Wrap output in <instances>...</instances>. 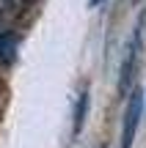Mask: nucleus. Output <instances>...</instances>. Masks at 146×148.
<instances>
[{
	"instance_id": "f257e3e1",
	"label": "nucleus",
	"mask_w": 146,
	"mask_h": 148,
	"mask_svg": "<svg viewBox=\"0 0 146 148\" xmlns=\"http://www.w3.org/2000/svg\"><path fill=\"white\" fill-rule=\"evenodd\" d=\"M141 44H143V16L138 19L135 30H132V38L124 49V60H121V77H119V90L124 93L130 88V79L135 74V66H138V58H141Z\"/></svg>"
},
{
	"instance_id": "f03ea898",
	"label": "nucleus",
	"mask_w": 146,
	"mask_h": 148,
	"mask_svg": "<svg viewBox=\"0 0 146 148\" xmlns=\"http://www.w3.org/2000/svg\"><path fill=\"white\" fill-rule=\"evenodd\" d=\"M141 112H143V93L132 90L127 99V110H124V123H121V145L119 148H132L138 123H141Z\"/></svg>"
},
{
	"instance_id": "7ed1b4c3",
	"label": "nucleus",
	"mask_w": 146,
	"mask_h": 148,
	"mask_svg": "<svg viewBox=\"0 0 146 148\" xmlns=\"http://www.w3.org/2000/svg\"><path fill=\"white\" fill-rule=\"evenodd\" d=\"M28 8V0H0V33H8Z\"/></svg>"
},
{
	"instance_id": "20e7f679",
	"label": "nucleus",
	"mask_w": 146,
	"mask_h": 148,
	"mask_svg": "<svg viewBox=\"0 0 146 148\" xmlns=\"http://www.w3.org/2000/svg\"><path fill=\"white\" fill-rule=\"evenodd\" d=\"M86 112H88V90H83V93H80V99H77V107H75V123H72V134H75V137L83 132Z\"/></svg>"
},
{
	"instance_id": "39448f33",
	"label": "nucleus",
	"mask_w": 146,
	"mask_h": 148,
	"mask_svg": "<svg viewBox=\"0 0 146 148\" xmlns=\"http://www.w3.org/2000/svg\"><path fill=\"white\" fill-rule=\"evenodd\" d=\"M3 104H6V88H3V82H0V110H3Z\"/></svg>"
},
{
	"instance_id": "423d86ee",
	"label": "nucleus",
	"mask_w": 146,
	"mask_h": 148,
	"mask_svg": "<svg viewBox=\"0 0 146 148\" xmlns=\"http://www.w3.org/2000/svg\"><path fill=\"white\" fill-rule=\"evenodd\" d=\"M91 5H99V0H91Z\"/></svg>"
}]
</instances>
